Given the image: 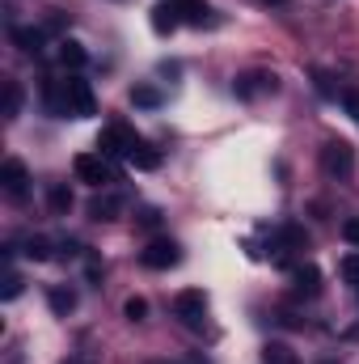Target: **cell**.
<instances>
[{"instance_id": "44dd1931", "label": "cell", "mask_w": 359, "mask_h": 364, "mask_svg": "<svg viewBox=\"0 0 359 364\" xmlns=\"http://www.w3.org/2000/svg\"><path fill=\"white\" fill-rule=\"evenodd\" d=\"M131 102L144 106V110H157V106H161V90H153V85H136V90H131Z\"/></svg>"}, {"instance_id": "d6986e66", "label": "cell", "mask_w": 359, "mask_h": 364, "mask_svg": "<svg viewBox=\"0 0 359 364\" xmlns=\"http://www.w3.org/2000/svg\"><path fill=\"white\" fill-rule=\"evenodd\" d=\"M263 360L267 364H300V356H296L287 343H267V348H263Z\"/></svg>"}, {"instance_id": "ac0fdd59", "label": "cell", "mask_w": 359, "mask_h": 364, "mask_svg": "<svg viewBox=\"0 0 359 364\" xmlns=\"http://www.w3.org/2000/svg\"><path fill=\"white\" fill-rule=\"evenodd\" d=\"M47 301H51L55 314H72V309H77V292H72V288H51Z\"/></svg>"}, {"instance_id": "ffe728a7", "label": "cell", "mask_w": 359, "mask_h": 364, "mask_svg": "<svg viewBox=\"0 0 359 364\" xmlns=\"http://www.w3.org/2000/svg\"><path fill=\"white\" fill-rule=\"evenodd\" d=\"M17 114H21V85L4 81V119H17Z\"/></svg>"}, {"instance_id": "cb8c5ba5", "label": "cell", "mask_w": 359, "mask_h": 364, "mask_svg": "<svg viewBox=\"0 0 359 364\" xmlns=\"http://www.w3.org/2000/svg\"><path fill=\"white\" fill-rule=\"evenodd\" d=\"M123 314H127V322H144V318H148V301H144V296H131V301L123 305Z\"/></svg>"}, {"instance_id": "2e32d148", "label": "cell", "mask_w": 359, "mask_h": 364, "mask_svg": "<svg viewBox=\"0 0 359 364\" xmlns=\"http://www.w3.org/2000/svg\"><path fill=\"white\" fill-rule=\"evenodd\" d=\"M127 161H131L136 170H157V166H161V153H157V149H148L144 140H136V149L127 153Z\"/></svg>"}, {"instance_id": "e0dca14e", "label": "cell", "mask_w": 359, "mask_h": 364, "mask_svg": "<svg viewBox=\"0 0 359 364\" xmlns=\"http://www.w3.org/2000/svg\"><path fill=\"white\" fill-rule=\"evenodd\" d=\"M279 242H283V255H287V250H304V246H309V237H304V229H300V225H283V229H279Z\"/></svg>"}, {"instance_id": "7c38bea8", "label": "cell", "mask_w": 359, "mask_h": 364, "mask_svg": "<svg viewBox=\"0 0 359 364\" xmlns=\"http://www.w3.org/2000/svg\"><path fill=\"white\" fill-rule=\"evenodd\" d=\"M43 97H47V106H51V114H55V119H68V114H72V110H68L64 81H47V85H43Z\"/></svg>"}, {"instance_id": "1f68e13d", "label": "cell", "mask_w": 359, "mask_h": 364, "mask_svg": "<svg viewBox=\"0 0 359 364\" xmlns=\"http://www.w3.org/2000/svg\"><path fill=\"white\" fill-rule=\"evenodd\" d=\"M68 364H77V360H68Z\"/></svg>"}, {"instance_id": "d4e9b609", "label": "cell", "mask_w": 359, "mask_h": 364, "mask_svg": "<svg viewBox=\"0 0 359 364\" xmlns=\"http://www.w3.org/2000/svg\"><path fill=\"white\" fill-rule=\"evenodd\" d=\"M68 208H72L68 186H51V212H68Z\"/></svg>"}, {"instance_id": "5bb4252c", "label": "cell", "mask_w": 359, "mask_h": 364, "mask_svg": "<svg viewBox=\"0 0 359 364\" xmlns=\"http://www.w3.org/2000/svg\"><path fill=\"white\" fill-rule=\"evenodd\" d=\"M118 212H123V199H118V195H97V199L89 203L93 220H114Z\"/></svg>"}, {"instance_id": "d6a6232c", "label": "cell", "mask_w": 359, "mask_h": 364, "mask_svg": "<svg viewBox=\"0 0 359 364\" xmlns=\"http://www.w3.org/2000/svg\"><path fill=\"white\" fill-rule=\"evenodd\" d=\"M355 292H359V288H355Z\"/></svg>"}, {"instance_id": "9c48e42d", "label": "cell", "mask_w": 359, "mask_h": 364, "mask_svg": "<svg viewBox=\"0 0 359 364\" xmlns=\"http://www.w3.org/2000/svg\"><path fill=\"white\" fill-rule=\"evenodd\" d=\"M292 288H296L300 296H317V292H321V272H317L313 263L292 267Z\"/></svg>"}, {"instance_id": "484cf974", "label": "cell", "mask_w": 359, "mask_h": 364, "mask_svg": "<svg viewBox=\"0 0 359 364\" xmlns=\"http://www.w3.org/2000/svg\"><path fill=\"white\" fill-rule=\"evenodd\" d=\"M338 97H343V106H347V114H351V119L359 123V90H343Z\"/></svg>"}, {"instance_id": "83f0119b", "label": "cell", "mask_w": 359, "mask_h": 364, "mask_svg": "<svg viewBox=\"0 0 359 364\" xmlns=\"http://www.w3.org/2000/svg\"><path fill=\"white\" fill-rule=\"evenodd\" d=\"M140 225H144V229L161 225V212H157V208H144V212H140Z\"/></svg>"}, {"instance_id": "4316f807", "label": "cell", "mask_w": 359, "mask_h": 364, "mask_svg": "<svg viewBox=\"0 0 359 364\" xmlns=\"http://www.w3.org/2000/svg\"><path fill=\"white\" fill-rule=\"evenodd\" d=\"M17 292H21V275H4V292H0V296H4V301H13V296H17Z\"/></svg>"}, {"instance_id": "4dcf8cb0", "label": "cell", "mask_w": 359, "mask_h": 364, "mask_svg": "<svg viewBox=\"0 0 359 364\" xmlns=\"http://www.w3.org/2000/svg\"><path fill=\"white\" fill-rule=\"evenodd\" d=\"M267 4H287V0H267Z\"/></svg>"}, {"instance_id": "4fadbf2b", "label": "cell", "mask_w": 359, "mask_h": 364, "mask_svg": "<svg viewBox=\"0 0 359 364\" xmlns=\"http://www.w3.org/2000/svg\"><path fill=\"white\" fill-rule=\"evenodd\" d=\"M13 43H17L26 55H43V30H30V26H13Z\"/></svg>"}, {"instance_id": "7a4b0ae2", "label": "cell", "mask_w": 359, "mask_h": 364, "mask_svg": "<svg viewBox=\"0 0 359 364\" xmlns=\"http://www.w3.org/2000/svg\"><path fill=\"white\" fill-rule=\"evenodd\" d=\"M321 170H326L330 178H351V170H355L351 144H347V140H330V144L321 149Z\"/></svg>"}, {"instance_id": "52a82bcc", "label": "cell", "mask_w": 359, "mask_h": 364, "mask_svg": "<svg viewBox=\"0 0 359 364\" xmlns=\"http://www.w3.org/2000/svg\"><path fill=\"white\" fill-rule=\"evenodd\" d=\"M97 149H101V157H127V153L136 149V136H131L127 127H106V132L97 136Z\"/></svg>"}, {"instance_id": "f1b7e54d", "label": "cell", "mask_w": 359, "mask_h": 364, "mask_svg": "<svg viewBox=\"0 0 359 364\" xmlns=\"http://www.w3.org/2000/svg\"><path fill=\"white\" fill-rule=\"evenodd\" d=\"M343 237H347L351 246H359V220H347V225H343Z\"/></svg>"}, {"instance_id": "603a6c76", "label": "cell", "mask_w": 359, "mask_h": 364, "mask_svg": "<svg viewBox=\"0 0 359 364\" xmlns=\"http://www.w3.org/2000/svg\"><path fill=\"white\" fill-rule=\"evenodd\" d=\"M338 275H343L351 288H359V255H343V259H338Z\"/></svg>"}, {"instance_id": "5b68a950", "label": "cell", "mask_w": 359, "mask_h": 364, "mask_svg": "<svg viewBox=\"0 0 359 364\" xmlns=\"http://www.w3.org/2000/svg\"><path fill=\"white\" fill-rule=\"evenodd\" d=\"M275 90H279V77H275V73H241V77L233 81V93L245 97V102L267 97V93H275Z\"/></svg>"}, {"instance_id": "30bf717a", "label": "cell", "mask_w": 359, "mask_h": 364, "mask_svg": "<svg viewBox=\"0 0 359 364\" xmlns=\"http://www.w3.org/2000/svg\"><path fill=\"white\" fill-rule=\"evenodd\" d=\"M178 26H182L178 0H165V4H157V9H153V30H157V34H174Z\"/></svg>"}, {"instance_id": "9a60e30c", "label": "cell", "mask_w": 359, "mask_h": 364, "mask_svg": "<svg viewBox=\"0 0 359 364\" xmlns=\"http://www.w3.org/2000/svg\"><path fill=\"white\" fill-rule=\"evenodd\" d=\"M60 64L77 73V68H85V64H89V51H85L81 43H68V38H64V43H60Z\"/></svg>"}, {"instance_id": "3957f363", "label": "cell", "mask_w": 359, "mask_h": 364, "mask_svg": "<svg viewBox=\"0 0 359 364\" xmlns=\"http://www.w3.org/2000/svg\"><path fill=\"white\" fill-rule=\"evenodd\" d=\"M72 170H77V178L89 182V186H110V182H114V166H110L101 153H81V157L72 161Z\"/></svg>"}, {"instance_id": "7402d4cb", "label": "cell", "mask_w": 359, "mask_h": 364, "mask_svg": "<svg viewBox=\"0 0 359 364\" xmlns=\"http://www.w3.org/2000/svg\"><path fill=\"white\" fill-rule=\"evenodd\" d=\"M21 255H26V259H34V263H43V259H51V242H47V237H30Z\"/></svg>"}, {"instance_id": "8fae6325", "label": "cell", "mask_w": 359, "mask_h": 364, "mask_svg": "<svg viewBox=\"0 0 359 364\" xmlns=\"http://www.w3.org/2000/svg\"><path fill=\"white\" fill-rule=\"evenodd\" d=\"M178 13L186 26H216V17H211V9L203 4V0H178Z\"/></svg>"}, {"instance_id": "f546056e", "label": "cell", "mask_w": 359, "mask_h": 364, "mask_svg": "<svg viewBox=\"0 0 359 364\" xmlns=\"http://www.w3.org/2000/svg\"><path fill=\"white\" fill-rule=\"evenodd\" d=\"M313 81H317V90L326 93V97H330V93H334V85H330V77H326V73H317V77H313Z\"/></svg>"}, {"instance_id": "277c9868", "label": "cell", "mask_w": 359, "mask_h": 364, "mask_svg": "<svg viewBox=\"0 0 359 364\" xmlns=\"http://www.w3.org/2000/svg\"><path fill=\"white\" fill-rule=\"evenodd\" d=\"M178 259H182V250H178V242H170V237H157V242H148V246L140 250V263H144L148 272H170Z\"/></svg>"}, {"instance_id": "8992f818", "label": "cell", "mask_w": 359, "mask_h": 364, "mask_svg": "<svg viewBox=\"0 0 359 364\" xmlns=\"http://www.w3.org/2000/svg\"><path fill=\"white\" fill-rule=\"evenodd\" d=\"M64 93H68V110H72V119H89V114H97V102H93L89 81L68 77V81H64Z\"/></svg>"}, {"instance_id": "ba28073f", "label": "cell", "mask_w": 359, "mask_h": 364, "mask_svg": "<svg viewBox=\"0 0 359 364\" xmlns=\"http://www.w3.org/2000/svg\"><path fill=\"white\" fill-rule=\"evenodd\" d=\"M0 182H4V191H9L13 199H21L26 186H30V174H26V166H21L17 157H9V161L0 166Z\"/></svg>"}, {"instance_id": "6da1fadb", "label": "cell", "mask_w": 359, "mask_h": 364, "mask_svg": "<svg viewBox=\"0 0 359 364\" xmlns=\"http://www.w3.org/2000/svg\"><path fill=\"white\" fill-rule=\"evenodd\" d=\"M174 318H178L182 326H190V331H203V322H207V296L199 288L178 292L174 296Z\"/></svg>"}]
</instances>
